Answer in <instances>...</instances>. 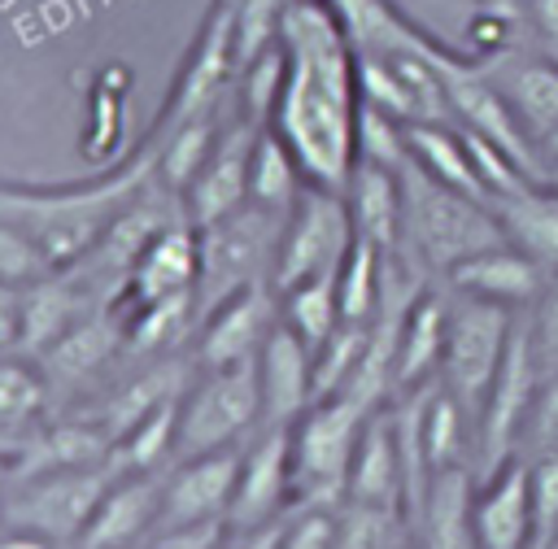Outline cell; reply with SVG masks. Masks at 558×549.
Returning <instances> with one entry per match:
<instances>
[{"mask_svg": "<svg viewBox=\"0 0 558 549\" xmlns=\"http://www.w3.org/2000/svg\"><path fill=\"white\" fill-rule=\"evenodd\" d=\"M4 501H9V466L0 462V514H4Z\"/></svg>", "mask_w": 558, "mask_h": 549, "instance_id": "7dc6e473", "label": "cell"}, {"mask_svg": "<svg viewBox=\"0 0 558 549\" xmlns=\"http://www.w3.org/2000/svg\"><path fill=\"white\" fill-rule=\"evenodd\" d=\"M353 218H349V200L340 187H323V183H305L296 205L283 218V235H279V253H275V270H270V288L283 296L296 283L310 279H327L340 270L349 244H353Z\"/></svg>", "mask_w": 558, "mask_h": 549, "instance_id": "ba28073f", "label": "cell"}, {"mask_svg": "<svg viewBox=\"0 0 558 549\" xmlns=\"http://www.w3.org/2000/svg\"><path fill=\"white\" fill-rule=\"evenodd\" d=\"M183 396V392H179ZM179 396L144 414L131 431L113 440V462L118 471H157L166 457L174 462V423H179Z\"/></svg>", "mask_w": 558, "mask_h": 549, "instance_id": "1f68e13d", "label": "cell"}, {"mask_svg": "<svg viewBox=\"0 0 558 549\" xmlns=\"http://www.w3.org/2000/svg\"><path fill=\"white\" fill-rule=\"evenodd\" d=\"M201 322H205V331H201L196 362L205 370L257 362L262 344L279 327V292L270 283H244L227 301H218Z\"/></svg>", "mask_w": 558, "mask_h": 549, "instance_id": "4fadbf2b", "label": "cell"}, {"mask_svg": "<svg viewBox=\"0 0 558 549\" xmlns=\"http://www.w3.org/2000/svg\"><path fill=\"white\" fill-rule=\"evenodd\" d=\"M44 274H57L48 266V257L39 253V244L9 218H0V283H39Z\"/></svg>", "mask_w": 558, "mask_h": 549, "instance_id": "8d00e7d4", "label": "cell"}, {"mask_svg": "<svg viewBox=\"0 0 558 549\" xmlns=\"http://www.w3.org/2000/svg\"><path fill=\"white\" fill-rule=\"evenodd\" d=\"M493 213L514 248H523L549 279L558 274V187L532 179L510 196L493 200Z\"/></svg>", "mask_w": 558, "mask_h": 549, "instance_id": "cb8c5ba5", "label": "cell"}, {"mask_svg": "<svg viewBox=\"0 0 558 549\" xmlns=\"http://www.w3.org/2000/svg\"><path fill=\"white\" fill-rule=\"evenodd\" d=\"M201 279V244H196V222H170L131 266V274L122 279V288L113 292V305L122 314L179 296V292H196Z\"/></svg>", "mask_w": 558, "mask_h": 549, "instance_id": "ac0fdd59", "label": "cell"}, {"mask_svg": "<svg viewBox=\"0 0 558 549\" xmlns=\"http://www.w3.org/2000/svg\"><path fill=\"white\" fill-rule=\"evenodd\" d=\"M44 375L17 357H0V427H22L44 405Z\"/></svg>", "mask_w": 558, "mask_h": 549, "instance_id": "d590c367", "label": "cell"}, {"mask_svg": "<svg viewBox=\"0 0 558 549\" xmlns=\"http://www.w3.org/2000/svg\"><path fill=\"white\" fill-rule=\"evenodd\" d=\"M244 449H214L196 457H179L161 488V527H187V523H227L235 479H240Z\"/></svg>", "mask_w": 558, "mask_h": 549, "instance_id": "5bb4252c", "label": "cell"}, {"mask_svg": "<svg viewBox=\"0 0 558 549\" xmlns=\"http://www.w3.org/2000/svg\"><path fill=\"white\" fill-rule=\"evenodd\" d=\"M161 488H166L161 471H122L92 510L74 549H140L157 532Z\"/></svg>", "mask_w": 558, "mask_h": 549, "instance_id": "e0dca14e", "label": "cell"}, {"mask_svg": "<svg viewBox=\"0 0 558 549\" xmlns=\"http://www.w3.org/2000/svg\"><path fill=\"white\" fill-rule=\"evenodd\" d=\"M471 532L480 549H536V510H532V466L527 457H506L484 471L471 492Z\"/></svg>", "mask_w": 558, "mask_h": 549, "instance_id": "7c38bea8", "label": "cell"}, {"mask_svg": "<svg viewBox=\"0 0 558 549\" xmlns=\"http://www.w3.org/2000/svg\"><path fill=\"white\" fill-rule=\"evenodd\" d=\"M279 549H336V514L323 505H305L292 527H283Z\"/></svg>", "mask_w": 558, "mask_h": 549, "instance_id": "60d3db41", "label": "cell"}, {"mask_svg": "<svg viewBox=\"0 0 558 549\" xmlns=\"http://www.w3.org/2000/svg\"><path fill=\"white\" fill-rule=\"evenodd\" d=\"M527 322V335H532V353H536V366L541 375H558V274L545 283L541 301L523 314Z\"/></svg>", "mask_w": 558, "mask_h": 549, "instance_id": "ab89813d", "label": "cell"}, {"mask_svg": "<svg viewBox=\"0 0 558 549\" xmlns=\"http://www.w3.org/2000/svg\"><path fill=\"white\" fill-rule=\"evenodd\" d=\"M262 135V122L244 118L235 105L222 122V135L209 152V161L201 166V174L187 183L183 192V205H187V218L201 227V222H214L231 209H240L248 200V157H253V144Z\"/></svg>", "mask_w": 558, "mask_h": 549, "instance_id": "2e32d148", "label": "cell"}, {"mask_svg": "<svg viewBox=\"0 0 558 549\" xmlns=\"http://www.w3.org/2000/svg\"><path fill=\"white\" fill-rule=\"evenodd\" d=\"M118 462H96V466H48L35 471L22 488L9 492L4 501V527H22L35 536H48L52 545H74L78 532L87 527L92 510L118 479Z\"/></svg>", "mask_w": 558, "mask_h": 549, "instance_id": "9c48e42d", "label": "cell"}, {"mask_svg": "<svg viewBox=\"0 0 558 549\" xmlns=\"http://www.w3.org/2000/svg\"><path fill=\"white\" fill-rule=\"evenodd\" d=\"M523 17L532 30V44L558 57V0H523Z\"/></svg>", "mask_w": 558, "mask_h": 549, "instance_id": "7bdbcfd3", "label": "cell"}, {"mask_svg": "<svg viewBox=\"0 0 558 549\" xmlns=\"http://www.w3.org/2000/svg\"><path fill=\"white\" fill-rule=\"evenodd\" d=\"M405 518L410 514H401V510L344 501V510L336 514V549H401Z\"/></svg>", "mask_w": 558, "mask_h": 549, "instance_id": "836d02e7", "label": "cell"}, {"mask_svg": "<svg viewBox=\"0 0 558 549\" xmlns=\"http://www.w3.org/2000/svg\"><path fill=\"white\" fill-rule=\"evenodd\" d=\"M541 453H558V375L541 383L519 436V457H541Z\"/></svg>", "mask_w": 558, "mask_h": 549, "instance_id": "f35d334b", "label": "cell"}, {"mask_svg": "<svg viewBox=\"0 0 558 549\" xmlns=\"http://www.w3.org/2000/svg\"><path fill=\"white\" fill-rule=\"evenodd\" d=\"M371 344V322H349L340 318V327L314 349V401H327V396H340L362 362Z\"/></svg>", "mask_w": 558, "mask_h": 549, "instance_id": "d6a6232c", "label": "cell"}, {"mask_svg": "<svg viewBox=\"0 0 558 549\" xmlns=\"http://www.w3.org/2000/svg\"><path fill=\"white\" fill-rule=\"evenodd\" d=\"M384 274H388V248L353 235L340 270H336V292H340V318L349 322H375L379 301H384Z\"/></svg>", "mask_w": 558, "mask_h": 549, "instance_id": "f546056e", "label": "cell"}, {"mask_svg": "<svg viewBox=\"0 0 558 549\" xmlns=\"http://www.w3.org/2000/svg\"><path fill=\"white\" fill-rule=\"evenodd\" d=\"M157 174V135L140 152H131L122 166L92 183H57V187H31V183H9L0 179V218L17 222L39 253L48 257L52 270L78 266L105 227L118 218V209Z\"/></svg>", "mask_w": 558, "mask_h": 549, "instance_id": "7a4b0ae2", "label": "cell"}, {"mask_svg": "<svg viewBox=\"0 0 558 549\" xmlns=\"http://www.w3.org/2000/svg\"><path fill=\"white\" fill-rule=\"evenodd\" d=\"M22 340V288L0 283V349H17Z\"/></svg>", "mask_w": 558, "mask_h": 549, "instance_id": "f6af8a7d", "label": "cell"}, {"mask_svg": "<svg viewBox=\"0 0 558 549\" xmlns=\"http://www.w3.org/2000/svg\"><path fill=\"white\" fill-rule=\"evenodd\" d=\"M506 231L488 200H475L414 161L401 166V248L418 270L449 274L466 257L501 244Z\"/></svg>", "mask_w": 558, "mask_h": 549, "instance_id": "3957f363", "label": "cell"}, {"mask_svg": "<svg viewBox=\"0 0 558 549\" xmlns=\"http://www.w3.org/2000/svg\"><path fill=\"white\" fill-rule=\"evenodd\" d=\"M445 327H449V288L436 292V288L423 283V292L410 301V309L401 318V331H397L392 392H414V388L440 379Z\"/></svg>", "mask_w": 558, "mask_h": 549, "instance_id": "603a6c76", "label": "cell"}, {"mask_svg": "<svg viewBox=\"0 0 558 549\" xmlns=\"http://www.w3.org/2000/svg\"><path fill=\"white\" fill-rule=\"evenodd\" d=\"M484 74L497 83L514 118L527 126V135L541 144L558 131V57L541 48H514L484 65Z\"/></svg>", "mask_w": 558, "mask_h": 549, "instance_id": "44dd1931", "label": "cell"}, {"mask_svg": "<svg viewBox=\"0 0 558 549\" xmlns=\"http://www.w3.org/2000/svg\"><path fill=\"white\" fill-rule=\"evenodd\" d=\"M283 540V523H266V527H227L218 549H279Z\"/></svg>", "mask_w": 558, "mask_h": 549, "instance_id": "ee69618b", "label": "cell"}, {"mask_svg": "<svg viewBox=\"0 0 558 549\" xmlns=\"http://www.w3.org/2000/svg\"><path fill=\"white\" fill-rule=\"evenodd\" d=\"M283 87L270 131L296 152L310 183L340 187L357 166V52L331 0H288L279 22Z\"/></svg>", "mask_w": 558, "mask_h": 549, "instance_id": "6da1fadb", "label": "cell"}, {"mask_svg": "<svg viewBox=\"0 0 558 549\" xmlns=\"http://www.w3.org/2000/svg\"><path fill=\"white\" fill-rule=\"evenodd\" d=\"M471 492H475V484H471L466 466L432 475L423 505L414 510L423 549H480L475 532H471Z\"/></svg>", "mask_w": 558, "mask_h": 549, "instance_id": "484cf974", "label": "cell"}, {"mask_svg": "<svg viewBox=\"0 0 558 549\" xmlns=\"http://www.w3.org/2000/svg\"><path fill=\"white\" fill-rule=\"evenodd\" d=\"M514 322H519L514 309L449 288V327H445V353H440V383L466 405L475 427H480L484 396H488V388L501 370Z\"/></svg>", "mask_w": 558, "mask_h": 549, "instance_id": "8992f818", "label": "cell"}, {"mask_svg": "<svg viewBox=\"0 0 558 549\" xmlns=\"http://www.w3.org/2000/svg\"><path fill=\"white\" fill-rule=\"evenodd\" d=\"M257 383H262V427H292L314 405V353L283 318L257 353Z\"/></svg>", "mask_w": 558, "mask_h": 549, "instance_id": "ffe728a7", "label": "cell"}, {"mask_svg": "<svg viewBox=\"0 0 558 549\" xmlns=\"http://www.w3.org/2000/svg\"><path fill=\"white\" fill-rule=\"evenodd\" d=\"M283 218L288 213H275V209L244 200L240 209L196 227V244H201L196 318H205L218 301H227L244 283H270Z\"/></svg>", "mask_w": 558, "mask_h": 549, "instance_id": "277c9868", "label": "cell"}, {"mask_svg": "<svg viewBox=\"0 0 558 549\" xmlns=\"http://www.w3.org/2000/svg\"><path fill=\"white\" fill-rule=\"evenodd\" d=\"M344 501L410 514V479H405V457H401V436H397V414L392 410H371L366 414L357 449H353Z\"/></svg>", "mask_w": 558, "mask_h": 549, "instance_id": "d6986e66", "label": "cell"}, {"mask_svg": "<svg viewBox=\"0 0 558 549\" xmlns=\"http://www.w3.org/2000/svg\"><path fill=\"white\" fill-rule=\"evenodd\" d=\"M554 549H558V545H554Z\"/></svg>", "mask_w": 558, "mask_h": 549, "instance_id": "c3c4849f", "label": "cell"}, {"mask_svg": "<svg viewBox=\"0 0 558 549\" xmlns=\"http://www.w3.org/2000/svg\"><path fill=\"white\" fill-rule=\"evenodd\" d=\"M279 318H283V322L305 340V349L314 353V349L340 327V292H336V274L288 288V292L279 296Z\"/></svg>", "mask_w": 558, "mask_h": 549, "instance_id": "4dcf8cb0", "label": "cell"}, {"mask_svg": "<svg viewBox=\"0 0 558 549\" xmlns=\"http://www.w3.org/2000/svg\"><path fill=\"white\" fill-rule=\"evenodd\" d=\"M262 427V383L257 362L240 366H201V379H192L179 396V423H174V462L214 453V449H240L244 436Z\"/></svg>", "mask_w": 558, "mask_h": 549, "instance_id": "5b68a950", "label": "cell"}, {"mask_svg": "<svg viewBox=\"0 0 558 549\" xmlns=\"http://www.w3.org/2000/svg\"><path fill=\"white\" fill-rule=\"evenodd\" d=\"M445 279H449V288L471 292V296H484V301H497V305H506L514 314H527L541 301L545 283H549V274L523 248H514L510 240H501V244L466 257Z\"/></svg>", "mask_w": 558, "mask_h": 549, "instance_id": "7402d4cb", "label": "cell"}, {"mask_svg": "<svg viewBox=\"0 0 558 549\" xmlns=\"http://www.w3.org/2000/svg\"><path fill=\"white\" fill-rule=\"evenodd\" d=\"M292 505V427H262L240 457L227 527H266Z\"/></svg>", "mask_w": 558, "mask_h": 549, "instance_id": "9a60e30c", "label": "cell"}, {"mask_svg": "<svg viewBox=\"0 0 558 549\" xmlns=\"http://www.w3.org/2000/svg\"><path fill=\"white\" fill-rule=\"evenodd\" d=\"M126 344L122 318L118 314H83L44 357V375L61 379V383H83L92 375L105 370V362Z\"/></svg>", "mask_w": 558, "mask_h": 549, "instance_id": "4316f807", "label": "cell"}, {"mask_svg": "<svg viewBox=\"0 0 558 549\" xmlns=\"http://www.w3.org/2000/svg\"><path fill=\"white\" fill-rule=\"evenodd\" d=\"M78 318H83V283H78V274L74 279H61V270L44 274L39 283L22 288V340H17V349L48 353Z\"/></svg>", "mask_w": 558, "mask_h": 549, "instance_id": "83f0119b", "label": "cell"}, {"mask_svg": "<svg viewBox=\"0 0 558 549\" xmlns=\"http://www.w3.org/2000/svg\"><path fill=\"white\" fill-rule=\"evenodd\" d=\"M357 161H375V166L401 170L410 161L405 122L384 113V109H375V105H362V113H357Z\"/></svg>", "mask_w": 558, "mask_h": 549, "instance_id": "e575fe53", "label": "cell"}, {"mask_svg": "<svg viewBox=\"0 0 558 549\" xmlns=\"http://www.w3.org/2000/svg\"><path fill=\"white\" fill-rule=\"evenodd\" d=\"M0 549H57L48 536H35V532H22V527H9L0 536Z\"/></svg>", "mask_w": 558, "mask_h": 549, "instance_id": "bcb514c9", "label": "cell"}, {"mask_svg": "<svg viewBox=\"0 0 558 549\" xmlns=\"http://www.w3.org/2000/svg\"><path fill=\"white\" fill-rule=\"evenodd\" d=\"M305 170L296 161V152L270 131L262 126L257 144H253V157H248V200L262 205V209H275V213H288L305 187Z\"/></svg>", "mask_w": 558, "mask_h": 549, "instance_id": "f1b7e54d", "label": "cell"}, {"mask_svg": "<svg viewBox=\"0 0 558 549\" xmlns=\"http://www.w3.org/2000/svg\"><path fill=\"white\" fill-rule=\"evenodd\" d=\"M227 523H187V527H161L140 549H218Z\"/></svg>", "mask_w": 558, "mask_h": 549, "instance_id": "b9f144b4", "label": "cell"}, {"mask_svg": "<svg viewBox=\"0 0 558 549\" xmlns=\"http://www.w3.org/2000/svg\"><path fill=\"white\" fill-rule=\"evenodd\" d=\"M344 200H349L353 231L362 240H371L388 253L401 248V170L357 161L344 183Z\"/></svg>", "mask_w": 558, "mask_h": 549, "instance_id": "d4e9b609", "label": "cell"}, {"mask_svg": "<svg viewBox=\"0 0 558 549\" xmlns=\"http://www.w3.org/2000/svg\"><path fill=\"white\" fill-rule=\"evenodd\" d=\"M541 383H545V375L536 366L532 335H527V322L519 314L514 335H510L506 357H501V370H497V379L484 396V410H480V440H475L480 475L519 453V436H523V423L532 414V401H536Z\"/></svg>", "mask_w": 558, "mask_h": 549, "instance_id": "8fae6325", "label": "cell"}, {"mask_svg": "<svg viewBox=\"0 0 558 549\" xmlns=\"http://www.w3.org/2000/svg\"><path fill=\"white\" fill-rule=\"evenodd\" d=\"M532 466V510H536V549L558 545V453L527 457Z\"/></svg>", "mask_w": 558, "mask_h": 549, "instance_id": "74e56055", "label": "cell"}, {"mask_svg": "<svg viewBox=\"0 0 558 549\" xmlns=\"http://www.w3.org/2000/svg\"><path fill=\"white\" fill-rule=\"evenodd\" d=\"M235 0H209L201 30L179 65V78L170 87V100L157 118V126H174L201 113H218L235 87Z\"/></svg>", "mask_w": 558, "mask_h": 549, "instance_id": "30bf717a", "label": "cell"}, {"mask_svg": "<svg viewBox=\"0 0 558 549\" xmlns=\"http://www.w3.org/2000/svg\"><path fill=\"white\" fill-rule=\"evenodd\" d=\"M366 405L349 396H327L314 401L296 423H292V505H323L331 510L344 501L353 449L366 423Z\"/></svg>", "mask_w": 558, "mask_h": 549, "instance_id": "52a82bcc", "label": "cell"}]
</instances>
